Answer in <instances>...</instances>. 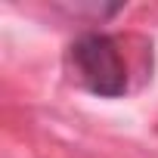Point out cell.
<instances>
[{
	"mask_svg": "<svg viewBox=\"0 0 158 158\" xmlns=\"http://www.w3.org/2000/svg\"><path fill=\"white\" fill-rule=\"evenodd\" d=\"M65 65L90 96L121 99L130 90V71L121 44L106 31H81L68 44Z\"/></svg>",
	"mask_w": 158,
	"mask_h": 158,
	"instance_id": "cell-1",
	"label": "cell"
}]
</instances>
